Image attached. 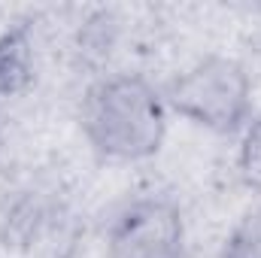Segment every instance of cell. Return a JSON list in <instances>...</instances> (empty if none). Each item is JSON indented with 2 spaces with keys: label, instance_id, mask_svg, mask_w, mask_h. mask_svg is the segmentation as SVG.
Returning <instances> with one entry per match:
<instances>
[{
  "label": "cell",
  "instance_id": "1",
  "mask_svg": "<svg viewBox=\"0 0 261 258\" xmlns=\"http://www.w3.org/2000/svg\"><path fill=\"white\" fill-rule=\"evenodd\" d=\"M167 104L143 73H110L94 79L79 107L88 146L113 161H146L167 137Z\"/></svg>",
  "mask_w": 261,
  "mask_h": 258
},
{
  "label": "cell",
  "instance_id": "2",
  "mask_svg": "<svg viewBox=\"0 0 261 258\" xmlns=\"http://www.w3.org/2000/svg\"><path fill=\"white\" fill-rule=\"evenodd\" d=\"M161 94L170 113L219 137L240 134L255 116L252 79L246 67L225 55L197 58L192 67L176 73Z\"/></svg>",
  "mask_w": 261,
  "mask_h": 258
},
{
  "label": "cell",
  "instance_id": "3",
  "mask_svg": "<svg viewBox=\"0 0 261 258\" xmlns=\"http://www.w3.org/2000/svg\"><path fill=\"white\" fill-rule=\"evenodd\" d=\"M186 219L173 197L140 194L107 228V258H186Z\"/></svg>",
  "mask_w": 261,
  "mask_h": 258
},
{
  "label": "cell",
  "instance_id": "4",
  "mask_svg": "<svg viewBox=\"0 0 261 258\" xmlns=\"http://www.w3.org/2000/svg\"><path fill=\"white\" fill-rule=\"evenodd\" d=\"M34 79V43L31 28L15 24L0 34V97L24 91Z\"/></svg>",
  "mask_w": 261,
  "mask_h": 258
},
{
  "label": "cell",
  "instance_id": "5",
  "mask_svg": "<svg viewBox=\"0 0 261 258\" xmlns=\"http://www.w3.org/2000/svg\"><path fill=\"white\" fill-rule=\"evenodd\" d=\"M237 176L249 192L261 194V113H255L240 131L237 149Z\"/></svg>",
  "mask_w": 261,
  "mask_h": 258
},
{
  "label": "cell",
  "instance_id": "6",
  "mask_svg": "<svg viewBox=\"0 0 261 258\" xmlns=\"http://www.w3.org/2000/svg\"><path fill=\"white\" fill-rule=\"evenodd\" d=\"M222 258H261V210L249 213L225 240Z\"/></svg>",
  "mask_w": 261,
  "mask_h": 258
}]
</instances>
